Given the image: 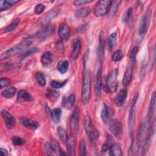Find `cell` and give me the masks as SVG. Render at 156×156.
<instances>
[{
  "label": "cell",
  "mask_w": 156,
  "mask_h": 156,
  "mask_svg": "<svg viewBox=\"0 0 156 156\" xmlns=\"http://www.w3.org/2000/svg\"><path fill=\"white\" fill-rule=\"evenodd\" d=\"M109 154L112 156H121L122 155V152L120 146L115 143L109 147Z\"/></svg>",
  "instance_id": "cell-26"
},
{
  "label": "cell",
  "mask_w": 156,
  "mask_h": 156,
  "mask_svg": "<svg viewBox=\"0 0 156 156\" xmlns=\"http://www.w3.org/2000/svg\"><path fill=\"white\" fill-rule=\"evenodd\" d=\"M58 95H59L57 91L54 90H49L47 94L48 98L49 99H54V98L56 99L57 98Z\"/></svg>",
  "instance_id": "cell-44"
},
{
  "label": "cell",
  "mask_w": 156,
  "mask_h": 156,
  "mask_svg": "<svg viewBox=\"0 0 156 156\" xmlns=\"http://www.w3.org/2000/svg\"><path fill=\"white\" fill-rule=\"evenodd\" d=\"M91 9L89 7H84L76 10L75 16L77 18H83L88 16L90 13Z\"/></svg>",
  "instance_id": "cell-25"
},
{
  "label": "cell",
  "mask_w": 156,
  "mask_h": 156,
  "mask_svg": "<svg viewBox=\"0 0 156 156\" xmlns=\"http://www.w3.org/2000/svg\"><path fill=\"white\" fill-rule=\"evenodd\" d=\"M104 53V38L101 31L99 36V45L97 49V68H102Z\"/></svg>",
  "instance_id": "cell-8"
},
{
  "label": "cell",
  "mask_w": 156,
  "mask_h": 156,
  "mask_svg": "<svg viewBox=\"0 0 156 156\" xmlns=\"http://www.w3.org/2000/svg\"><path fill=\"white\" fill-rule=\"evenodd\" d=\"M83 68L81 98L82 102L87 104L88 103L91 96V79L89 70L86 68V65H83Z\"/></svg>",
  "instance_id": "cell-1"
},
{
  "label": "cell",
  "mask_w": 156,
  "mask_h": 156,
  "mask_svg": "<svg viewBox=\"0 0 156 156\" xmlns=\"http://www.w3.org/2000/svg\"><path fill=\"white\" fill-rule=\"evenodd\" d=\"M39 48L37 47H34V48H31L30 49H28L27 50H26V51H24V53L21 54L20 55V57L21 58H24L30 56L37 52H38L39 51Z\"/></svg>",
  "instance_id": "cell-34"
},
{
  "label": "cell",
  "mask_w": 156,
  "mask_h": 156,
  "mask_svg": "<svg viewBox=\"0 0 156 156\" xmlns=\"http://www.w3.org/2000/svg\"><path fill=\"white\" fill-rule=\"evenodd\" d=\"M112 109L107 104H104L101 112V118L104 123H108L112 120V117L113 116Z\"/></svg>",
  "instance_id": "cell-14"
},
{
  "label": "cell",
  "mask_w": 156,
  "mask_h": 156,
  "mask_svg": "<svg viewBox=\"0 0 156 156\" xmlns=\"http://www.w3.org/2000/svg\"><path fill=\"white\" fill-rule=\"evenodd\" d=\"M79 116H80V110L79 108L76 107L71 115L70 119V127L73 133L77 132L79 126Z\"/></svg>",
  "instance_id": "cell-10"
},
{
  "label": "cell",
  "mask_w": 156,
  "mask_h": 156,
  "mask_svg": "<svg viewBox=\"0 0 156 156\" xmlns=\"http://www.w3.org/2000/svg\"><path fill=\"white\" fill-rule=\"evenodd\" d=\"M138 46H135L133 48L131 53H130V62H131V67L132 68H133L135 65V62H136V54L138 53Z\"/></svg>",
  "instance_id": "cell-35"
},
{
  "label": "cell",
  "mask_w": 156,
  "mask_h": 156,
  "mask_svg": "<svg viewBox=\"0 0 156 156\" xmlns=\"http://www.w3.org/2000/svg\"><path fill=\"white\" fill-rule=\"evenodd\" d=\"M20 21V19H16V20H15L10 25H9V26L6 27V29H5V30H4V32H5V33H8V32H12V31H13V30H15V29L16 28V27L18 26V25Z\"/></svg>",
  "instance_id": "cell-36"
},
{
  "label": "cell",
  "mask_w": 156,
  "mask_h": 156,
  "mask_svg": "<svg viewBox=\"0 0 156 156\" xmlns=\"http://www.w3.org/2000/svg\"><path fill=\"white\" fill-rule=\"evenodd\" d=\"M51 144L52 147L54 151L55 155H66V153L63 152L61 148L59 146V144L55 140H52L51 142Z\"/></svg>",
  "instance_id": "cell-31"
},
{
  "label": "cell",
  "mask_w": 156,
  "mask_h": 156,
  "mask_svg": "<svg viewBox=\"0 0 156 156\" xmlns=\"http://www.w3.org/2000/svg\"><path fill=\"white\" fill-rule=\"evenodd\" d=\"M35 79L38 82V83L41 86L44 87L46 85V80L44 76L40 73H37L35 74Z\"/></svg>",
  "instance_id": "cell-37"
},
{
  "label": "cell",
  "mask_w": 156,
  "mask_h": 156,
  "mask_svg": "<svg viewBox=\"0 0 156 156\" xmlns=\"http://www.w3.org/2000/svg\"><path fill=\"white\" fill-rule=\"evenodd\" d=\"M108 149H109L108 145L107 144H103L102 146V150H101V151H102V152H106Z\"/></svg>",
  "instance_id": "cell-48"
},
{
  "label": "cell",
  "mask_w": 156,
  "mask_h": 156,
  "mask_svg": "<svg viewBox=\"0 0 156 156\" xmlns=\"http://www.w3.org/2000/svg\"><path fill=\"white\" fill-rule=\"evenodd\" d=\"M54 32V26L49 24L46 26L38 34V38L41 40H44L48 38Z\"/></svg>",
  "instance_id": "cell-20"
},
{
  "label": "cell",
  "mask_w": 156,
  "mask_h": 156,
  "mask_svg": "<svg viewBox=\"0 0 156 156\" xmlns=\"http://www.w3.org/2000/svg\"><path fill=\"white\" fill-rule=\"evenodd\" d=\"M10 83V81L9 79L7 78H1L0 80V86L1 88H2L3 87H7L8 85H9Z\"/></svg>",
  "instance_id": "cell-45"
},
{
  "label": "cell",
  "mask_w": 156,
  "mask_h": 156,
  "mask_svg": "<svg viewBox=\"0 0 156 156\" xmlns=\"http://www.w3.org/2000/svg\"><path fill=\"white\" fill-rule=\"evenodd\" d=\"M132 69L133 68L132 67L126 69L122 79V84L124 86L128 85L130 82L132 77Z\"/></svg>",
  "instance_id": "cell-27"
},
{
  "label": "cell",
  "mask_w": 156,
  "mask_h": 156,
  "mask_svg": "<svg viewBox=\"0 0 156 156\" xmlns=\"http://www.w3.org/2000/svg\"><path fill=\"white\" fill-rule=\"evenodd\" d=\"M50 114L52 121L55 123L59 122L62 115V110L60 108H55L53 109L52 111H51Z\"/></svg>",
  "instance_id": "cell-28"
},
{
  "label": "cell",
  "mask_w": 156,
  "mask_h": 156,
  "mask_svg": "<svg viewBox=\"0 0 156 156\" xmlns=\"http://www.w3.org/2000/svg\"><path fill=\"white\" fill-rule=\"evenodd\" d=\"M69 67V62L66 60L59 61L57 65V68L60 74H65L67 72Z\"/></svg>",
  "instance_id": "cell-24"
},
{
  "label": "cell",
  "mask_w": 156,
  "mask_h": 156,
  "mask_svg": "<svg viewBox=\"0 0 156 156\" xmlns=\"http://www.w3.org/2000/svg\"><path fill=\"white\" fill-rule=\"evenodd\" d=\"M80 153L81 155H87V150H86V143L84 139H82L80 142Z\"/></svg>",
  "instance_id": "cell-42"
},
{
  "label": "cell",
  "mask_w": 156,
  "mask_h": 156,
  "mask_svg": "<svg viewBox=\"0 0 156 156\" xmlns=\"http://www.w3.org/2000/svg\"><path fill=\"white\" fill-rule=\"evenodd\" d=\"M76 100V96L74 94L65 96L62 99V105L66 109H70L74 105Z\"/></svg>",
  "instance_id": "cell-18"
},
{
  "label": "cell",
  "mask_w": 156,
  "mask_h": 156,
  "mask_svg": "<svg viewBox=\"0 0 156 156\" xmlns=\"http://www.w3.org/2000/svg\"><path fill=\"white\" fill-rule=\"evenodd\" d=\"M117 41V34L112 33L110 35L107 39V45L110 51H112Z\"/></svg>",
  "instance_id": "cell-29"
},
{
  "label": "cell",
  "mask_w": 156,
  "mask_h": 156,
  "mask_svg": "<svg viewBox=\"0 0 156 156\" xmlns=\"http://www.w3.org/2000/svg\"><path fill=\"white\" fill-rule=\"evenodd\" d=\"M1 154L2 156H7L8 155V152H7V151L5 149H3V148H1Z\"/></svg>",
  "instance_id": "cell-49"
},
{
  "label": "cell",
  "mask_w": 156,
  "mask_h": 156,
  "mask_svg": "<svg viewBox=\"0 0 156 156\" xmlns=\"http://www.w3.org/2000/svg\"><path fill=\"white\" fill-rule=\"evenodd\" d=\"M84 127L90 142L92 145H94L96 140L98 138V131L94 129L91 119L88 115H86L85 117Z\"/></svg>",
  "instance_id": "cell-4"
},
{
  "label": "cell",
  "mask_w": 156,
  "mask_h": 156,
  "mask_svg": "<svg viewBox=\"0 0 156 156\" xmlns=\"http://www.w3.org/2000/svg\"><path fill=\"white\" fill-rule=\"evenodd\" d=\"M66 82V80L64 82H58L57 80H51L50 82L51 86L54 88H60L63 87Z\"/></svg>",
  "instance_id": "cell-38"
},
{
  "label": "cell",
  "mask_w": 156,
  "mask_h": 156,
  "mask_svg": "<svg viewBox=\"0 0 156 156\" xmlns=\"http://www.w3.org/2000/svg\"><path fill=\"white\" fill-rule=\"evenodd\" d=\"M132 13H133V10L131 7H130L126 12V13L124 17V21H125V23H127L129 21L131 20V18L132 17Z\"/></svg>",
  "instance_id": "cell-43"
},
{
  "label": "cell",
  "mask_w": 156,
  "mask_h": 156,
  "mask_svg": "<svg viewBox=\"0 0 156 156\" xmlns=\"http://www.w3.org/2000/svg\"><path fill=\"white\" fill-rule=\"evenodd\" d=\"M12 143L14 145L21 146V145L24 144L26 143V141H25V140H24L23 138H22L20 136H13L12 138Z\"/></svg>",
  "instance_id": "cell-39"
},
{
  "label": "cell",
  "mask_w": 156,
  "mask_h": 156,
  "mask_svg": "<svg viewBox=\"0 0 156 156\" xmlns=\"http://www.w3.org/2000/svg\"><path fill=\"white\" fill-rule=\"evenodd\" d=\"M57 133H58V135L61 141L62 142L66 143V141L68 140V136L67 135V133H66L65 129L60 126V127H58L57 128Z\"/></svg>",
  "instance_id": "cell-32"
},
{
  "label": "cell",
  "mask_w": 156,
  "mask_h": 156,
  "mask_svg": "<svg viewBox=\"0 0 156 156\" xmlns=\"http://www.w3.org/2000/svg\"><path fill=\"white\" fill-rule=\"evenodd\" d=\"M123 57V53L121 50H117L116 51L113 55H112V60L114 62H118Z\"/></svg>",
  "instance_id": "cell-41"
},
{
  "label": "cell",
  "mask_w": 156,
  "mask_h": 156,
  "mask_svg": "<svg viewBox=\"0 0 156 156\" xmlns=\"http://www.w3.org/2000/svg\"><path fill=\"white\" fill-rule=\"evenodd\" d=\"M127 96V90L126 88L122 89L117 95L115 102L118 107H121L124 105Z\"/></svg>",
  "instance_id": "cell-19"
},
{
  "label": "cell",
  "mask_w": 156,
  "mask_h": 156,
  "mask_svg": "<svg viewBox=\"0 0 156 156\" xmlns=\"http://www.w3.org/2000/svg\"><path fill=\"white\" fill-rule=\"evenodd\" d=\"M108 129L116 137L121 138L122 135V126L117 119H112L109 122Z\"/></svg>",
  "instance_id": "cell-9"
},
{
  "label": "cell",
  "mask_w": 156,
  "mask_h": 156,
  "mask_svg": "<svg viewBox=\"0 0 156 156\" xmlns=\"http://www.w3.org/2000/svg\"><path fill=\"white\" fill-rule=\"evenodd\" d=\"M32 43V40L31 39H27L15 46L10 48L8 50L3 52L0 56L1 60H5L13 56H15L20 52H21L23 50L26 49L28 48Z\"/></svg>",
  "instance_id": "cell-2"
},
{
  "label": "cell",
  "mask_w": 156,
  "mask_h": 156,
  "mask_svg": "<svg viewBox=\"0 0 156 156\" xmlns=\"http://www.w3.org/2000/svg\"><path fill=\"white\" fill-rule=\"evenodd\" d=\"M92 2L91 0H78V1H76L74 2V4L76 6H79V5H84L85 4L89 3Z\"/></svg>",
  "instance_id": "cell-47"
},
{
  "label": "cell",
  "mask_w": 156,
  "mask_h": 156,
  "mask_svg": "<svg viewBox=\"0 0 156 156\" xmlns=\"http://www.w3.org/2000/svg\"><path fill=\"white\" fill-rule=\"evenodd\" d=\"M118 70L113 69L107 77L106 80V89L108 93H113L118 87Z\"/></svg>",
  "instance_id": "cell-6"
},
{
  "label": "cell",
  "mask_w": 156,
  "mask_h": 156,
  "mask_svg": "<svg viewBox=\"0 0 156 156\" xmlns=\"http://www.w3.org/2000/svg\"><path fill=\"white\" fill-rule=\"evenodd\" d=\"M82 46V42L80 39L75 38L73 42V48L71 54V57L73 60H76L79 56Z\"/></svg>",
  "instance_id": "cell-15"
},
{
  "label": "cell",
  "mask_w": 156,
  "mask_h": 156,
  "mask_svg": "<svg viewBox=\"0 0 156 156\" xmlns=\"http://www.w3.org/2000/svg\"><path fill=\"white\" fill-rule=\"evenodd\" d=\"M52 61V54L50 51H46L41 57V62L43 66H48Z\"/></svg>",
  "instance_id": "cell-23"
},
{
  "label": "cell",
  "mask_w": 156,
  "mask_h": 156,
  "mask_svg": "<svg viewBox=\"0 0 156 156\" xmlns=\"http://www.w3.org/2000/svg\"><path fill=\"white\" fill-rule=\"evenodd\" d=\"M1 116H2L3 119L5 121V125L9 129H13L16 124V121L15 118L6 110H1Z\"/></svg>",
  "instance_id": "cell-13"
},
{
  "label": "cell",
  "mask_w": 156,
  "mask_h": 156,
  "mask_svg": "<svg viewBox=\"0 0 156 156\" xmlns=\"http://www.w3.org/2000/svg\"><path fill=\"white\" fill-rule=\"evenodd\" d=\"M112 1L110 0L99 1L96 4L94 13L96 16H102L108 13L112 6Z\"/></svg>",
  "instance_id": "cell-5"
},
{
  "label": "cell",
  "mask_w": 156,
  "mask_h": 156,
  "mask_svg": "<svg viewBox=\"0 0 156 156\" xmlns=\"http://www.w3.org/2000/svg\"><path fill=\"white\" fill-rule=\"evenodd\" d=\"M138 98V93H136L133 98L132 101L130 108L129 114L128 118V125H129V135L131 140V145L130 148L132 147V144L133 142V135H134V127H135V108L136 104L137 102V99Z\"/></svg>",
  "instance_id": "cell-3"
},
{
  "label": "cell",
  "mask_w": 156,
  "mask_h": 156,
  "mask_svg": "<svg viewBox=\"0 0 156 156\" xmlns=\"http://www.w3.org/2000/svg\"><path fill=\"white\" fill-rule=\"evenodd\" d=\"M66 144L68 154L70 155H74L76 150V139L73 134H70L69 135Z\"/></svg>",
  "instance_id": "cell-17"
},
{
  "label": "cell",
  "mask_w": 156,
  "mask_h": 156,
  "mask_svg": "<svg viewBox=\"0 0 156 156\" xmlns=\"http://www.w3.org/2000/svg\"><path fill=\"white\" fill-rule=\"evenodd\" d=\"M17 100L18 101H31L33 100V98L26 90H21L18 93Z\"/></svg>",
  "instance_id": "cell-22"
},
{
  "label": "cell",
  "mask_w": 156,
  "mask_h": 156,
  "mask_svg": "<svg viewBox=\"0 0 156 156\" xmlns=\"http://www.w3.org/2000/svg\"><path fill=\"white\" fill-rule=\"evenodd\" d=\"M155 107V93L154 92L151 97V99L149 105L148 112L147 113L146 119V121H147L149 123H151L152 121V118L154 114Z\"/></svg>",
  "instance_id": "cell-16"
},
{
  "label": "cell",
  "mask_w": 156,
  "mask_h": 156,
  "mask_svg": "<svg viewBox=\"0 0 156 156\" xmlns=\"http://www.w3.org/2000/svg\"><path fill=\"white\" fill-rule=\"evenodd\" d=\"M152 16V11L151 10H147L144 13L141 23L139 27V35L143 37L147 32L148 28L149 27V24L151 22Z\"/></svg>",
  "instance_id": "cell-7"
},
{
  "label": "cell",
  "mask_w": 156,
  "mask_h": 156,
  "mask_svg": "<svg viewBox=\"0 0 156 156\" xmlns=\"http://www.w3.org/2000/svg\"><path fill=\"white\" fill-rule=\"evenodd\" d=\"M58 34L60 38L63 41H68L71 35V32H70L69 28L65 23H62L60 25L58 30Z\"/></svg>",
  "instance_id": "cell-12"
},
{
  "label": "cell",
  "mask_w": 156,
  "mask_h": 156,
  "mask_svg": "<svg viewBox=\"0 0 156 156\" xmlns=\"http://www.w3.org/2000/svg\"><path fill=\"white\" fill-rule=\"evenodd\" d=\"M16 89L15 87H11L3 91L1 93L2 96L5 98H12L15 94Z\"/></svg>",
  "instance_id": "cell-33"
},
{
  "label": "cell",
  "mask_w": 156,
  "mask_h": 156,
  "mask_svg": "<svg viewBox=\"0 0 156 156\" xmlns=\"http://www.w3.org/2000/svg\"><path fill=\"white\" fill-rule=\"evenodd\" d=\"M19 1L16 0H10V1H3L1 2V6H0V10L2 12L3 10H5L10 7L12 5L15 4L16 3L18 2Z\"/></svg>",
  "instance_id": "cell-30"
},
{
  "label": "cell",
  "mask_w": 156,
  "mask_h": 156,
  "mask_svg": "<svg viewBox=\"0 0 156 156\" xmlns=\"http://www.w3.org/2000/svg\"><path fill=\"white\" fill-rule=\"evenodd\" d=\"M21 123L25 126L27 128L29 129H36L38 128V123L35 121H33L30 119L25 118V117H23L21 118L20 119Z\"/></svg>",
  "instance_id": "cell-21"
},
{
  "label": "cell",
  "mask_w": 156,
  "mask_h": 156,
  "mask_svg": "<svg viewBox=\"0 0 156 156\" xmlns=\"http://www.w3.org/2000/svg\"><path fill=\"white\" fill-rule=\"evenodd\" d=\"M102 90V68H98L95 76L94 91L97 98H99Z\"/></svg>",
  "instance_id": "cell-11"
},
{
  "label": "cell",
  "mask_w": 156,
  "mask_h": 156,
  "mask_svg": "<svg viewBox=\"0 0 156 156\" xmlns=\"http://www.w3.org/2000/svg\"><path fill=\"white\" fill-rule=\"evenodd\" d=\"M44 149L45 151L48 155H55L54 151L52 147V146L51 144V143L46 142L44 144Z\"/></svg>",
  "instance_id": "cell-40"
},
{
  "label": "cell",
  "mask_w": 156,
  "mask_h": 156,
  "mask_svg": "<svg viewBox=\"0 0 156 156\" xmlns=\"http://www.w3.org/2000/svg\"><path fill=\"white\" fill-rule=\"evenodd\" d=\"M44 10V5L42 4H38L35 6V10L37 14L41 13Z\"/></svg>",
  "instance_id": "cell-46"
}]
</instances>
